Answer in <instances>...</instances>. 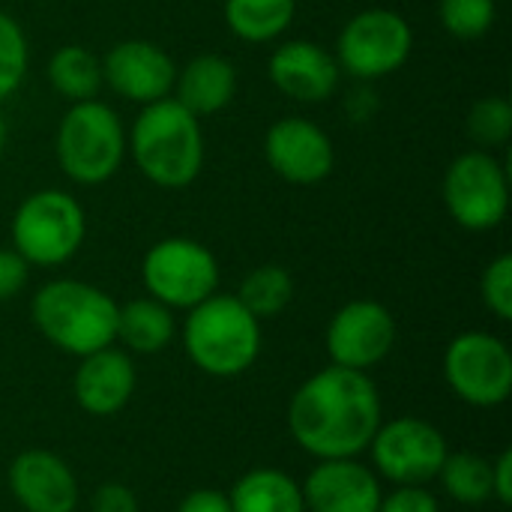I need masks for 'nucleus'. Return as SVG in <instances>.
Returning <instances> with one entry per match:
<instances>
[{"label": "nucleus", "mask_w": 512, "mask_h": 512, "mask_svg": "<svg viewBox=\"0 0 512 512\" xmlns=\"http://www.w3.org/2000/svg\"><path fill=\"white\" fill-rule=\"evenodd\" d=\"M381 426V396L366 372L327 366L306 378L288 405L294 441L321 459L360 456Z\"/></svg>", "instance_id": "1"}, {"label": "nucleus", "mask_w": 512, "mask_h": 512, "mask_svg": "<svg viewBox=\"0 0 512 512\" xmlns=\"http://www.w3.org/2000/svg\"><path fill=\"white\" fill-rule=\"evenodd\" d=\"M126 150L135 168L159 189L192 186L204 168V132L201 120L189 114L174 96L141 105Z\"/></svg>", "instance_id": "2"}, {"label": "nucleus", "mask_w": 512, "mask_h": 512, "mask_svg": "<svg viewBox=\"0 0 512 512\" xmlns=\"http://www.w3.org/2000/svg\"><path fill=\"white\" fill-rule=\"evenodd\" d=\"M36 330L60 351L87 357L114 342L117 303L96 285L78 279L45 282L30 306Z\"/></svg>", "instance_id": "3"}, {"label": "nucleus", "mask_w": 512, "mask_h": 512, "mask_svg": "<svg viewBox=\"0 0 512 512\" xmlns=\"http://www.w3.org/2000/svg\"><path fill=\"white\" fill-rule=\"evenodd\" d=\"M183 348L201 372L234 378L258 360L261 324L234 294H213L189 309Z\"/></svg>", "instance_id": "4"}, {"label": "nucleus", "mask_w": 512, "mask_h": 512, "mask_svg": "<svg viewBox=\"0 0 512 512\" xmlns=\"http://www.w3.org/2000/svg\"><path fill=\"white\" fill-rule=\"evenodd\" d=\"M54 153L72 183L99 186L111 180L126 159V126L102 99L72 102L57 123Z\"/></svg>", "instance_id": "5"}, {"label": "nucleus", "mask_w": 512, "mask_h": 512, "mask_svg": "<svg viewBox=\"0 0 512 512\" xmlns=\"http://www.w3.org/2000/svg\"><path fill=\"white\" fill-rule=\"evenodd\" d=\"M12 249L33 267H60L81 249L87 237V213L81 201L60 189L27 195L12 216Z\"/></svg>", "instance_id": "6"}, {"label": "nucleus", "mask_w": 512, "mask_h": 512, "mask_svg": "<svg viewBox=\"0 0 512 512\" xmlns=\"http://www.w3.org/2000/svg\"><path fill=\"white\" fill-rule=\"evenodd\" d=\"M447 213L465 231H492L510 213V177L492 150L459 153L441 180Z\"/></svg>", "instance_id": "7"}, {"label": "nucleus", "mask_w": 512, "mask_h": 512, "mask_svg": "<svg viewBox=\"0 0 512 512\" xmlns=\"http://www.w3.org/2000/svg\"><path fill=\"white\" fill-rule=\"evenodd\" d=\"M414 51V30L396 9L372 6L348 18L336 39L339 69L360 78L378 81L399 72Z\"/></svg>", "instance_id": "8"}, {"label": "nucleus", "mask_w": 512, "mask_h": 512, "mask_svg": "<svg viewBox=\"0 0 512 512\" xmlns=\"http://www.w3.org/2000/svg\"><path fill=\"white\" fill-rule=\"evenodd\" d=\"M141 282L147 294L168 309H192L216 294L219 261L192 237H165L153 243L141 261Z\"/></svg>", "instance_id": "9"}, {"label": "nucleus", "mask_w": 512, "mask_h": 512, "mask_svg": "<svg viewBox=\"0 0 512 512\" xmlns=\"http://www.w3.org/2000/svg\"><path fill=\"white\" fill-rule=\"evenodd\" d=\"M450 390L474 408H498L512 393V354L504 339L471 330L450 342L444 354Z\"/></svg>", "instance_id": "10"}, {"label": "nucleus", "mask_w": 512, "mask_h": 512, "mask_svg": "<svg viewBox=\"0 0 512 512\" xmlns=\"http://www.w3.org/2000/svg\"><path fill=\"white\" fill-rule=\"evenodd\" d=\"M369 447L375 468L396 486H423L435 480L447 459L444 432L420 417L381 423Z\"/></svg>", "instance_id": "11"}, {"label": "nucleus", "mask_w": 512, "mask_h": 512, "mask_svg": "<svg viewBox=\"0 0 512 512\" xmlns=\"http://www.w3.org/2000/svg\"><path fill=\"white\" fill-rule=\"evenodd\" d=\"M396 342V321L378 300L345 303L327 327V354L333 366L366 372L378 366Z\"/></svg>", "instance_id": "12"}, {"label": "nucleus", "mask_w": 512, "mask_h": 512, "mask_svg": "<svg viewBox=\"0 0 512 512\" xmlns=\"http://www.w3.org/2000/svg\"><path fill=\"white\" fill-rule=\"evenodd\" d=\"M264 159L282 180L315 186L333 174L336 147L318 123L306 117H282L264 135Z\"/></svg>", "instance_id": "13"}, {"label": "nucleus", "mask_w": 512, "mask_h": 512, "mask_svg": "<svg viewBox=\"0 0 512 512\" xmlns=\"http://www.w3.org/2000/svg\"><path fill=\"white\" fill-rule=\"evenodd\" d=\"M102 81L126 102L150 105L168 99L177 81V63L150 39H123L102 57Z\"/></svg>", "instance_id": "14"}, {"label": "nucleus", "mask_w": 512, "mask_h": 512, "mask_svg": "<svg viewBox=\"0 0 512 512\" xmlns=\"http://www.w3.org/2000/svg\"><path fill=\"white\" fill-rule=\"evenodd\" d=\"M267 75L279 93L303 105L327 102L342 81L336 54L312 39H291L273 48L267 60Z\"/></svg>", "instance_id": "15"}, {"label": "nucleus", "mask_w": 512, "mask_h": 512, "mask_svg": "<svg viewBox=\"0 0 512 512\" xmlns=\"http://www.w3.org/2000/svg\"><path fill=\"white\" fill-rule=\"evenodd\" d=\"M300 489L306 512H378L381 504L378 477L357 459H321Z\"/></svg>", "instance_id": "16"}, {"label": "nucleus", "mask_w": 512, "mask_h": 512, "mask_svg": "<svg viewBox=\"0 0 512 512\" xmlns=\"http://www.w3.org/2000/svg\"><path fill=\"white\" fill-rule=\"evenodd\" d=\"M9 489L27 512H72L78 507L75 474L48 450H24L9 468Z\"/></svg>", "instance_id": "17"}, {"label": "nucleus", "mask_w": 512, "mask_h": 512, "mask_svg": "<svg viewBox=\"0 0 512 512\" xmlns=\"http://www.w3.org/2000/svg\"><path fill=\"white\" fill-rule=\"evenodd\" d=\"M72 390H75V402L87 414L93 417L117 414L135 393V366L129 354L108 345L102 351L81 357Z\"/></svg>", "instance_id": "18"}, {"label": "nucleus", "mask_w": 512, "mask_h": 512, "mask_svg": "<svg viewBox=\"0 0 512 512\" xmlns=\"http://www.w3.org/2000/svg\"><path fill=\"white\" fill-rule=\"evenodd\" d=\"M171 96L198 120L219 114L237 96V69L222 54H198L183 69H177Z\"/></svg>", "instance_id": "19"}, {"label": "nucleus", "mask_w": 512, "mask_h": 512, "mask_svg": "<svg viewBox=\"0 0 512 512\" xmlns=\"http://www.w3.org/2000/svg\"><path fill=\"white\" fill-rule=\"evenodd\" d=\"M228 501L231 512H306L300 483L276 468H255L243 474Z\"/></svg>", "instance_id": "20"}, {"label": "nucleus", "mask_w": 512, "mask_h": 512, "mask_svg": "<svg viewBox=\"0 0 512 512\" xmlns=\"http://www.w3.org/2000/svg\"><path fill=\"white\" fill-rule=\"evenodd\" d=\"M114 339L135 354H159L174 339V312L153 297L129 300L126 306H117Z\"/></svg>", "instance_id": "21"}, {"label": "nucleus", "mask_w": 512, "mask_h": 512, "mask_svg": "<svg viewBox=\"0 0 512 512\" xmlns=\"http://www.w3.org/2000/svg\"><path fill=\"white\" fill-rule=\"evenodd\" d=\"M228 30L252 45L279 39L297 18V0H225Z\"/></svg>", "instance_id": "22"}, {"label": "nucleus", "mask_w": 512, "mask_h": 512, "mask_svg": "<svg viewBox=\"0 0 512 512\" xmlns=\"http://www.w3.org/2000/svg\"><path fill=\"white\" fill-rule=\"evenodd\" d=\"M48 84L66 102H87L96 99L102 90V57H96L84 45H63L48 57L45 66Z\"/></svg>", "instance_id": "23"}, {"label": "nucleus", "mask_w": 512, "mask_h": 512, "mask_svg": "<svg viewBox=\"0 0 512 512\" xmlns=\"http://www.w3.org/2000/svg\"><path fill=\"white\" fill-rule=\"evenodd\" d=\"M234 297L258 321L261 318H273V315L285 312L288 303L294 300V279L279 264H261L252 273H246V279L240 282V291Z\"/></svg>", "instance_id": "24"}, {"label": "nucleus", "mask_w": 512, "mask_h": 512, "mask_svg": "<svg viewBox=\"0 0 512 512\" xmlns=\"http://www.w3.org/2000/svg\"><path fill=\"white\" fill-rule=\"evenodd\" d=\"M438 477L459 504H483L492 498V462L477 453H447Z\"/></svg>", "instance_id": "25"}, {"label": "nucleus", "mask_w": 512, "mask_h": 512, "mask_svg": "<svg viewBox=\"0 0 512 512\" xmlns=\"http://www.w3.org/2000/svg\"><path fill=\"white\" fill-rule=\"evenodd\" d=\"M468 135L480 150H498L512 138V105L504 96H483L468 111Z\"/></svg>", "instance_id": "26"}, {"label": "nucleus", "mask_w": 512, "mask_h": 512, "mask_svg": "<svg viewBox=\"0 0 512 512\" xmlns=\"http://www.w3.org/2000/svg\"><path fill=\"white\" fill-rule=\"evenodd\" d=\"M438 15L450 36L471 42L492 30L498 18V0H438Z\"/></svg>", "instance_id": "27"}, {"label": "nucleus", "mask_w": 512, "mask_h": 512, "mask_svg": "<svg viewBox=\"0 0 512 512\" xmlns=\"http://www.w3.org/2000/svg\"><path fill=\"white\" fill-rule=\"evenodd\" d=\"M27 63H30L27 36L21 24L0 9V102L18 93L27 75Z\"/></svg>", "instance_id": "28"}, {"label": "nucleus", "mask_w": 512, "mask_h": 512, "mask_svg": "<svg viewBox=\"0 0 512 512\" xmlns=\"http://www.w3.org/2000/svg\"><path fill=\"white\" fill-rule=\"evenodd\" d=\"M480 294H483V303L486 309L501 318V321H510L512 318V255H498L486 270H483V279H480Z\"/></svg>", "instance_id": "29"}, {"label": "nucleus", "mask_w": 512, "mask_h": 512, "mask_svg": "<svg viewBox=\"0 0 512 512\" xmlns=\"http://www.w3.org/2000/svg\"><path fill=\"white\" fill-rule=\"evenodd\" d=\"M378 512H441L432 492L423 486H399L390 495H381Z\"/></svg>", "instance_id": "30"}, {"label": "nucleus", "mask_w": 512, "mask_h": 512, "mask_svg": "<svg viewBox=\"0 0 512 512\" xmlns=\"http://www.w3.org/2000/svg\"><path fill=\"white\" fill-rule=\"evenodd\" d=\"M27 276H30V264L15 249H0V303L21 294Z\"/></svg>", "instance_id": "31"}, {"label": "nucleus", "mask_w": 512, "mask_h": 512, "mask_svg": "<svg viewBox=\"0 0 512 512\" xmlns=\"http://www.w3.org/2000/svg\"><path fill=\"white\" fill-rule=\"evenodd\" d=\"M90 507H93V512H138V501L126 486L105 483L93 492Z\"/></svg>", "instance_id": "32"}, {"label": "nucleus", "mask_w": 512, "mask_h": 512, "mask_svg": "<svg viewBox=\"0 0 512 512\" xmlns=\"http://www.w3.org/2000/svg\"><path fill=\"white\" fill-rule=\"evenodd\" d=\"M177 512H231V501L216 489H195L180 501Z\"/></svg>", "instance_id": "33"}, {"label": "nucleus", "mask_w": 512, "mask_h": 512, "mask_svg": "<svg viewBox=\"0 0 512 512\" xmlns=\"http://www.w3.org/2000/svg\"><path fill=\"white\" fill-rule=\"evenodd\" d=\"M492 498H498L501 504H512V453L504 450L495 462H492Z\"/></svg>", "instance_id": "34"}, {"label": "nucleus", "mask_w": 512, "mask_h": 512, "mask_svg": "<svg viewBox=\"0 0 512 512\" xmlns=\"http://www.w3.org/2000/svg\"><path fill=\"white\" fill-rule=\"evenodd\" d=\"M6 141H9V126H6V120H3V114H0V156H3V150H6Z\"/></svg>", "instance_id": "35"}]
</instances>
